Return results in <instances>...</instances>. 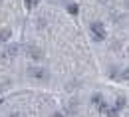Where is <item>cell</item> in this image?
<instances>
[{"label":"cell","mask_w":129,"mask_h":117,"mask_svg":"<svg viewBox=\"0 0 129 117\" xmlns=\"http://www.w3.org/2000/svg\"><path fill=\"white\" fill-rule=\"evenodd\" d=\"M28 75H30L32 80H40V82H46V80H50L48 69H44V67H38V66L28 67Z\"/></svg>","instance_id":"cell-2"},{"label":"cell","mask_w":129,"mask_h":117,"mask_svg":"<svg viewBox=\"0 0 129 117\" xmlns=\"http://www.w3.org/2000/svg\"><path fill=\"white\" fill-rule=\"evenodd\" d=\"M125 103H127V99H125L123 95H121V97H117V105H115V109H117V111H119V109H123V107H125Z\"/></svg>","instance_id":"cell-7"},{"label":"cell","mask_w":129,"mask_h":117,"mask_svg":"<svg viewBox=\"0 0 129 117\" xmlns=\"http://www.w3.org/2000/svg\"><path fill=\"white\" fill-rule=\"evenodd\" d=\"M10 36H12V30H10V28L0 30V42H2V44H6V42L10 40Z\"/></svg>","instance_id":"cell-5"},{"label":"cell","mask_w":129,"mask_h":117,"mask_svg":"<svg viewBox=\"0 0 129 117\" xmlns=\"http://www.w3.org/2000/svg\"><path fill=\"white\" fill-rule=\"evenodd\" d=\"M119 77H121V80H129V67H125V69H123V73H121Z\"/></svg>","instance_id":"cell-10"},{"label":"cell","mask_w":129,"mask_h":117,"mask_svg":"<svg viewBox=\"0 0 129 117\" xmlns=\"http://www.w3.org/2000/svg\"><path fill=\"white\" fill-rule=\"evenodd\" d=\"M103 2H109V0H103Z\"/></svg>","instance_id":"cell-12"},{"label":"cell","mask_w":129,"mask_h":117,"mask_svg":"<svg viewBox=\"0 0 129 117\" xmlns=\"http://www.w3.org/2000/svg\"><path fill=\"white\" fill-rule=\"evenodd\" d=\"M89 30H91V34H93V40H97V42H103V40L107 38L105 26H103L101 22H91V24H89Z\"/></svg>","instance_id":"cell-1"},{"label":"cell","mask_w":129,"mask_h":117,"mask_svg":"<svg viewBox=\"0 0 129 117\" xmlns=\"http://www.w3.org/2000/svg\"><path fill=\"white\" fill-rule=\"evenodd\" d=\"M24 2H26V8H34L40 4V0H24Z\"/></svg>","instance_id":"cell-9"},{"label":"cell","mask_w":129,"mask_h":117,"mask_svg":"<svg viewBox=\"0 0 129 117\" xmlns=\"http://www.w3.org/2000/svg\"><path fill=\"white\" fill-rule=\"evenodd\" d=\"M24 54H26L30 60H34V62H40V60L44 58V52H42V48L32 46V44H26V46H24Z\"/></svg>","instance_id":"cell-3"},{"label":"cell","mask_w":129,"mask_h":117,"mask_svg":"<svg viewBox=\"0 0 129 117\" xmlns=\"http://www.w3.org/2000/svg\"><path fill=\"white\" fill-rule=\"evenodd\" d=\"M18 52H20V46H18V44H8V46L4 48V52H2V56H6L8 60H14L18 56Z\"/></svg>","instance_id":"cell-4"},{"label":"cell","mask_w":129,"mask_h":117,"mask_svg":"<svg viewBox=\"0 0 129 117\" xmlns=\"http://www.w3.org/2000/svg\"><path fill=\"white\" fill-rule=\"evenodd\" d=\"M10 117H20V113H12V115H10Z\"/></svg>","instance_id":"cell-11"},{"label":"cell","mask_w":129,"mask_h":117,"mask_svg":"<svg viewBox=\"0 0 129 117\" xmlns=\"http://www.w3.org/2000/svg\"><path fill=\"white\" fill-rule=\"evenodd\" d=\"M91 101H93V103H95V107H97V105H99V103H103V97H101V95H99V93H93V95H91Z\"/></svg>","instance_id":"cell-8"},{"label":"cell","mask_w":129,"mask_h":117,"mask_svg":"<svg viewBox=\"0 0 129 117\" xmlns=\"http://www.w3.org/2000/svg\"><path fill=\"white\" fill-rule=\"evenodd\" d=\"M68 12H70L72 16H78V12H80V6H78V4H74V2H70V4H68Z\"/></svg>","instance_id":"cell-6"}]
</instances>
